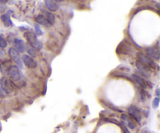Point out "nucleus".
<instances>
[{"instance_id":"obj_1","label":"nucleus","mask_w":160,"mask_h":133,"mask_svg":"<svg viewBox=\"0 0 160 133\" xmlns=\"http://www.w3.org/2000/svg\"><path fill=\"white\" fill-rule=\"evenodd\" d=\"M24 37L26 38L27 41L30 44L31 46L35 49L36 50H40L42 48V44L40 41L38 39L37 36L35 35L34 32L32 31H27L24 33Z\"/></svg>"},{"instance_id":"obj_2","label":"nucleus","mask_w":160,"mask_h":133,"mask_svg":"<svg viewBox=\"0 0 160 133\" xmlns=\"http://www.w3.org/2000/svg\"><path fill=\"white\" fill-rule=\"evenodd\" d=\"M138 61H140L142 64H145V66L150 67H152V68H156L157 70H159V66L156 64L153 60H152L145 53H140L138 54Z\"/></svg>"},{"instance_id":"obj_3","label":"nucleus","mask_w":160,"mask_h":133,"mask_svg":"<svg viewBox=\"0 0 160 133\" xmlns=\"http://www.w3.org/2000/svg\"><path fill=\"white\" fill-rule=\"evenodd\" d=\"M0 84H1V89L6 93L9 94L11 92H12L14 89V84L11 81H9L7 78L3 77L0 81Z\"/></svg>"},{"instance_id":"obj_4","label":"nucleus","mask_w":160,"mask_h":133,"mask_svg":"<svg viewBox=\"0 0 160 133\" xmlns=\"http://www.w3.org/2000/svg\"><path fill=\"white\" fill-rule=\"evenodd\" d=\"M8 76L11 78L12 80L13 81H19L21 78L20 76V70H19L18 67L17 66H11L7 70V73Z\"/></svg>"},{"instance_id":"obj_5","label":"nucleus","mask_w":160,"mask_h":133,"mask_svg":"<svg viewBox=\"0 0 160 133\" xmlns=\"http://www.w3.org/2000/svg\"><path fill=\"white\" fill-rule=\"evenodd\" d=\"M128 112L129 114L136 120L137 122H140L142 120V114L138 108L134 105H131L129 108H128Z\"/></svg>"},{"instance_id":"obj_6","label":"nucleus","mask_w":160,"mask_h":133,"mask_svg":"<svg viewBox=\"0 0 160 133\" xmlns=\"http://www.w3.org/2000/svg\"><path fill=\"white\" fill-rule=\"evenodd\" d=\"M9 55L10 56L11 59L14 61V62L17 63V65H19V67H22V60L20 59V54H19L18 52L14 48H10L9 49Z\"/></svg>"},{"instance_id":"obj_7","label":"nucleus","mask_w":160,"mask_h":133,"mask_svg":"<svg viewBox=\"0 0 160 133\" xmlns=\"http://www.w3.org/2000/svg\"><path fill=\"white\" fill-rule=\"evenodd\" d=\"M22 61L23 62V64L27 66L29 68H34V67H37V63L34 60L31 56H28V55H23V57H22Z\"/></svg>"},{"instance_id":"obj_8","label":"nucleus","mask_w":160,"mask_h":133,"mask_svg":"<svg viewBox=\"0 0 160 133\" xmlns=\"http://www.w3.org/2000/svg\"><path fill=\"white\" fill-rule=\"evenodd\" d=\"M147 56L148 57H152L153 59L159 60V48L156 47H149V48L146 49Z\"/></svg>"},{"instance_id":"obj_9","label":"nucleus","mask_w":160,"mask_h":133,"mask_svg":"<svg viewBox=\"0 0 160 133\" xmlns=\"http://www.w3.org/2000/svg\"><path fill=\"white\" fill-rule=\"evenodd\" d=\"M136 66H137L138 69L140 70V72H142V74H144L145 76H146V77H149L150 75H151L152 72H151V70H150L149 67H147V66H145V64H142L140 61L138 60L137 62H136Z\"/></svg>"},{"instance_id":"obj_10","label":"nucleus","mask_w":160,"mask_h":133,"mask_svg":"<svg viewBox=\"0 0 160 133\" xmlns=\"http://www.w3.org/2000/svg\"><path fill=\"white\" fill-rule=\"evenodd\" d=\"M42 15L44 17H45V19H46L48 21V23H50V24H53V23H55V20H56V17H55V16L53 15L52 13L51 12H48V10H45V9H42Z\"/></svg>"},{"instance_id":"obj_11","label":"nucleus","mask_w":160,"mask_h":133,"mask_svg":"<svg viewBox=\"0 0 160 133\" xmlns=\"http://www.w3.org/2000/svg\"><path fill=\"white\" fill-rule=\"evenodd\" d=\"M14 44H15V46L16 48H17V51L19 52V53H24L25 52V45H24V43H23V42L22 40H20V39L19 38H17L14 40Z\"/></svg>"},{"instance_id":"obj_12","label":"nucleus","mask_w":160,"mask_h":133,"mask_svg":"<svg viewBox=\"0 0 160 133\" xmlns=\"http://www.w3.org/2000/svg\"><path fill=\"white\" fill-rule=\"evenodd\" d=\"M45 6L48 8V9L51 11H56L59 9V6H58L57 3L54 1H52V0H46L45 2Z\"/></svg>"},{"instance_id":"obj_13","label":"nucleus","mask_w":160,"mask_h":133,"mask_svg":"<svg viewBox=\"0 0 160 133\" xmlns=\"http://www.w3.org/2000/svg\"><path fill=\"white\" fill-rule=\"evenodd\" d=\"M35 20L37 23H39V24H42L45 27H48V28H49V27L52 26V25L48 23V20H47L42 15L37 16L35 18Z\"/></svg>"},{"instance_id":"obj_14","label":"nucleus","mask_w":160,"mask_h":133,"mask_svg":"<svg viewBox=\"0 0 160 133\" xmlns=\"http://www.w3.org/2000/svg\"><path fill=\"white\" fill-rule=\"evenodd\" d=\"M121 117H122V120H123V122H124V123H126L130 128H131V129H134V128H136L135 123H134V121H133V120H131V119L128 117V116L125 115V114H123V115H122Z\"/></svg>"},{"instance_id":"obj_15","label":"nucleus","mask_w":160,"mask_h":133,"mask_svg":"<svg viewBox=\"0 0 160 133\" xmlns=\"http://www.w3.org/2000/svg\"><path fill=\"white\" fill-rule=\"evenodd\" d=\"M132 78H134V81L142 88V89H146L147 88V83L145 82V81L144 79H142V78H140L139 76L135 74H133L132 75Z\"/></svg>"},{"instance_id":"obj_16","label":"nucleus","mask_w":160,"mask_h":133,"mask_svg":"<svg viewBox=\"0 0 160 133\" xmlns=\"http://www.w3.org/2000/svg\"><path fill=\"white\" fill-rule=\"evenodd\" d=\"M9 12L7 13L6 14H3V15H2L1 17V20H2L3 23L5 24V26L6 27H9L10 26V25L12 24V20H10V17H9Z\"/></svg>"},{"instance_id":"obj_17","label":"nucleus","mask_w":160,"mask_h":133,"mask_svg":"<svg viewBox=\"0 0 160 133\" xmlns=\"http://www.w3.org/2000/svg\"><path fill=\"white\" fill-rule=\"evenodd\" d=\"M11 62L10 61H5L0 64V71L4 74L7 73L8 69L10 67Z\"/></svg>"},{"instance_id":"obj_18","label":"nucleus","mask_w":160,"mask_h":133,"mask_svg":"<svg viewBox=\"0 0 160 133\" xmlns=\"http://www.w3.org/2000/svg\"><path fill=\"white\" fill-rule=\"evenodd\" d=\"M27 47H28V56H38V53L36 51L35 49L33 48L32 46L29 45L28 44H27Z\"/></svg>"},{"instance_id":"obj_19","label":"nucleus","mask_w":160,"mask_h":133,"mask_svg":"<svg viewBox=\"0 0 160 133\" xmlns=\"http://www.w3.org/2000/svg\"><path fill=\"white\" fill-rule=\"evenodd\" d=\"M6 46H7V42H6V41L5 40L4 38H2L1 35H0V47L4 49L6 48Z\"/></svg>"},{"instance_id":"obj_20","label":"nucleus","mask_w":160,"mask_h":133,"mask_svg":"<svg viewBox=\"0 0 160 133\" xmlns=\"http://www.w3.org/2000/svg\"><path fill=\"white\" fill-rule=\"evenodd\" d=\"M34 28H35L36 34H37L38 35H42V29H41L40 26H39L38 23H35V24H34Z\"/></svg>"},{"instance_id":"obj_21","label":"nucleus","mask_w":160,"mask_h":133,"mask_svg":"<svg viewBox=\"0 0 160 133\" xmlns=\"http://www.w3.org/2000/svg\"><path fill=\"white\" fill-rule=\"evenodd\" d=\"M159 97H156V98L154 99V100H153L152 102V107L154 108V109H156V108H157L158 106H159Z\"/></svg>"},{"instance_id":"obj_22","label":"nucleus","mask_w":160,"mask_h":133,"mask_svg":"<svg viewBox=\"0 0 160 133\" xmlns=\"http://www.w3.org/2000/svg\"><path fill=\"white\" fill-rule=\"evenodd\" d=\"M141 99H142V101H145V99H146V94H145V92L143 89L141 90Z\"/></svg>"},{"instance_id":"obj_23","label":"nucleus","mask_w":160,"mask_h":133,"mask_svg":"<svg viewBox=\"0 0 160 133\" xmlns=\"http://www.w3.org/2000/svg\"><path fill=\"white\" fill-rule=\"evenodd\" d=\"M4 95H5V92H3L2 89L1 87H0V98H2V97L4 96Z\"/></svg>"},{"instance_id":"obj_24","label":"nucleus","mask_w":160,"mask_h":133,"mask_svg":"<svg viewBox=\"0 0 160 133\" xmlns=\"http://www.w3.org/2000/svg\"><path fill=\"white\" fill-rule=\"evenodd\" d=\"M142 133H149V132H148V131H146V130H145V131H142Z\"/></svg>"},{"instance_id":"obj_25","label":"nucleus","mask_w":160,"mask_h":133,"mask_svg":"<svg viewBox=\"0 0 160 133\" xmlns=\"http://www.w3.org/2000/svg\"><path fill=\"white\" fill-rule=\"evenodd\" d=\"M0 3H7V1H0Z\"/></svg>"},{"instance_id":"obj_26","label":"nucleus","mask_w":160,"mask_h":133,"mask_svg":"<svg viewBox=\"0 0 160 133\" xmlns=\"http://www.w3.org/2000/svg\"><path fill=\"white\" fill-rule=\"evenodd\" d=\"M156 93H157V95H159V89H157V90H156Z\"/></svg>"}]
</instances>
